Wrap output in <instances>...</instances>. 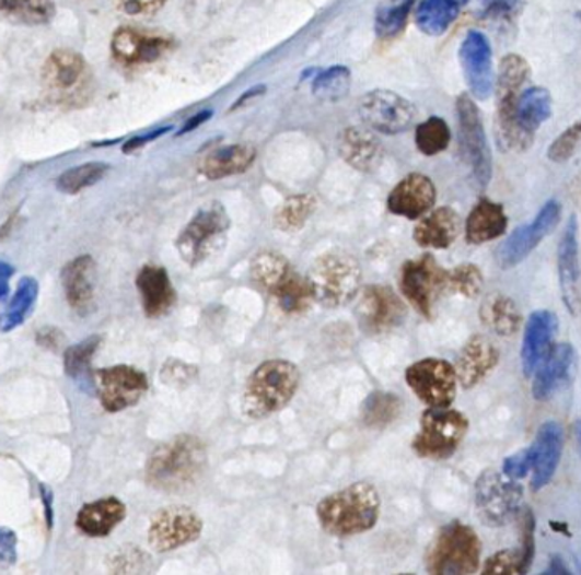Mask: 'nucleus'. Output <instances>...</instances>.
I'll return each mask as SVG.
<instances>
[{
    "mask_svg": "<svg viewBox=\"0 0 581 575\" xmlns=\"http://www.w3.org/2000/svg\"><path fill=\"white\" fill-rule=\"evenodd\" d=\"M380 512V492L369 482H353L316 504L319 527L337 538L356 537L373 530Z\"/></svg>",
    "mask_w": 581,
    "mask_h": 575,
    "instance_id": "nucleus-1",
    "label": "nucleus"
},
{
    "mask_svg": "<svg viewBox=\"0 0 581 575\" xmlns=\"http://www.w3.org/2000/svg\"><path fill=\"white\" fill-rule=\"evenodd\" d=\"M208 467L205 443L193 435H179L162 443L150 455L144 478L156 491L181 492L202 478Z\"/></svg>",
    "mask_w": 581,
    "mask_h": 575,
    "instance_id": "nucleus-2",
    "label": "nucleus"
},
{
    "mask_svg": "<svg viewBox=\"0 0 581 575\" xmlns=\"http://www.w3.org/2000/svg\"><path fill=\"white\" fill-rule=\"evenodd\" d=\"M300 368L289 360H267L245 384L242 411L248 420L272 416L293 401L300 387Z\"/></svg>",
    "mask_w": 581,
    "mask_h": 575,
    "instance_id": "nucleus-3",
    "label": "nucleus"
},
{
    "mask_svg": "<svg viewBox=\"0 0 581 575\" xmlns=\"http://www.w3.org/2000/svg\"><path fill=\"white\" fill-rule=\"evenodd\" d=\"M306 279L312 288L313 300L327 309H337L347 306L359 294L362 284L361 263L349 251H325L313 261Z\"/></svg>",
    "mask_w": 581,
    "mask_h": 575,
    "instance_id": "nucleus-4",
    "label": "nucleus"
},
{
    "mask_svg": "<svg viewBox=\"0 0 581 575\" xmlns=\"http://www.w3.org/2000/svg\"><path fill=\"white\" fill-rule=\"evenodd\" d=\"M230 226L232 221L221 202L213 201L199 208L175 239L181 260L190 269L201 266L202 261L221 250Z\"/></svg>",
    "mask_w": 581,
    "mask_h": 575,
    "instance_id": "nucleus-5",
    "label": "nucleus"
},
{
    "mask_svg": "<svg viewBox=\"0 0 581 575\" xmlns=\"http://www.w3.org/2000/svg\"><path fill=\"white\" fill-rule=\"evenodd\" d=\"M481 541L472 527L452 521L445 525L427 552V572L435 575L475 574L479 567Z\"/></svg>",
    "mask_w": 581,
    "mask_h": 575,
    "instance_id": "nucleus-6",
    "label": "nucleus"
},
{
    "mask_svg": "<svg viewBox=\"0 0 581 575\" xmlns=\"http://www.w3.org/2000/svg\"><path fill=\"white\" fill-rule=\"evenodd\" d=\"M528 77V64L521 55H507L498 73L497 126L500 146L524 152L532 144V134L525 133L516 122L519 92Z\"/></svg>",
    "mask_w": 581,
    "mask_h": 575,
    "instance_id": "nucleus-7",
    "label": "nucleus"
},
{
    "mask_svg": "<svg viewBox=\"0 0 581 575\" xmlns=\"http://www.w3.org/2000/svg\"><path fill=\"white\" fill-rule=\"evenodd\" d=\"M42 82L46 95L63 106H82L92 94L91 69L84 57L73 49H55L46 58Z\"/></svg>",
    "mask_w": 581,
    "mask_h": 575,
    "instance_id": "nucleus-8",
    "label": "nucleus"
},
{
    "mask_svg": "<svg viewBox=\"0 0 581 575\" xmlns=\"http://www.w3.org/2000/svg\"><path fill=\"white\" fill-rule=\"evenodd\" d=\"M469 429V421L460 411L448 408H429L420 420V432L411 442L418 457L445 460L460 448Z\"/></svg>",
    "mask_w": 581,
    "mask_h": 575,
    "instance_id": "nucleus-9",
    "label": "nucleus"
},
{
    "mask_svg": "<svg viewBox=\"0 0 581 575\" xmlns=\"http://www.w3.org/2000/svg\"><path fill=\"white\" fill-rule=\"evenodd\" d=\"M448 270L442 269L432 255H422L403 263L399 291L420 315L430 319L439 297L448 289Z\"/></svg>",
    "mask_w": 581,
    "mask_h": 575,
    "instance_id": "nucleus-10",
    "label": "nucleus"
},
{
    "mask_svg": "<svg viewBox=\"0 0 581 575\" xmlns=\"http://www.w3.org/2000/svg\"><path fill=\"white\" fill-rule=\"evenodd\" d=\"M456 110L461 156L467 167L472 168L476 184L485 189L491 178V153L483 128L481 114L467 94L460 95Z\"/></svg>",
    "mask_w": 581,
    "mask_h": 575,
    "instance_id": "nucleus-11",
    "label": "nucleus"
},
{
    "mask_svg": "<svg viewBox=\"0 0 581 575\" xmlns=\"http://www.w3.org/2000/svg\"><path fill=\"white\" fill-rule=\"evenodd\" d=\"M359 118L377 133H405L417 119V107L392 91H373L362 95L358 104Z\"/></svg>",
    "mask_w": 581,
    "mask_h": 575,
    "instance_id": "nucleus-12",
    "label": "nucleus"
},
{
    "mask_svg": "<svg viewBox=\"0 0 581 575\" xmlns=\"http://www.w3.org/2000/svg\"><path fill=\"white\" fill-rule=\"evenodd\" d=\"M201 516L187 506L174 504L153 515L149 527V543L156 553H167L198 541L202 535Z\"/></svg>",
    "mask_w": 581,
    "mask_h": 575,
    "instance_id": "nucleus-13",
    "label": "nucleus"
},
{
    "mask_svg": "<svg viewBox=\"0 0 581 575\" xmlns=\"http://www.w3.org/2000/svg\"><path fill=\"white\" fill-rule=\"evenodd\" d=\"M405 380L429 408H449L456 399V371L445 360H418L405 372Z\"/></svg>",
    "mask_w": 581,
    "mask_h": 575,
    "instance_id": "nucleus-14",
    "label": "nucleus"
},
{
    "mask_svg": "<svg viewBox=\"0 0 581 575\" xmlns=\"http://www.w3.org/2000/svg\"><path fill=\"white\" fill-rule=\"evenodd\" d=\"M476 509L483 521L491 527H502L519 512L522 501V488L493 470L479 476L475 488Z\"/></svg>",
    "mask_w": 581,
    "mask_h": 575,
    "instance_id": "nucleus-15",
    "label": "nucleus"
},
{
    "mask_svg": "<svg viewBox=\"0 0 581 575\" xmlns=\"http://www.w3.org/2000/svg\"><path fill=\"white\" fill-rule=\"evenodd\" d=\"M174 48V39L164 33L119 27L111 39V55L126 69L155 63Z\"/></svg>",
    "mask_w": 581,
    "mask_h": 575,
    "instance_id": "nucleus-16",
    "label": "nucleus"
},
{
    "mask_svg": "<svg viewBox=\"0 0 581 575\" xmlns=\"http://www.w3.org/2000/svg\"><path fill=\"white\" fill-rule=\"evenodd\" d=\"M100 399L107 413H119L133 408L149 390V379L131 365H115L95 372Z\"/></svg>",
    "mask_w": 581,
    "mask_h": 575,
    "instance_id": "nucleus-17",
    "label": "nucleus"
},
{
    "mask_svg": "<svg viewBox=\"0 0 581 575\" xmlns=\"http://www.w3.org/2000/svg\"><path fill=\"white\" fill-rule=\"evenodd\" d=\"M359 326L369 335H383L395 330L407 318V306L396 292L386 285L364 288L356 307Z\"/></svg>",
    "mask_w": 581,
    "mask_h": 575,
    "instance_id": "nucleus-18",
    "label": "nucleus"
},
{
    "mask_svg": "<svg viewBox=\"0 0 581 575\" xmlns=\"http://www.w3.org/2000/svg\"><path fill=\"white\" fill-rule=\"evenodd\" d=\"M559 218H561L559 202L555 199L547 201L536 220L515 230L507 238V242L498 248L497 260L500 267L510 269V267H515L516 263L525 260L532 251L536 250L539 243L558 226Z\"/></svg>",
    "mask_w": 581,
    "mask_h": 575,
    "instance_id": "nucleus-19",
    "label": "nucleus"
},
{
    "mask_svg": "<svg viewBox=\"0 0 581 575\" xmlns=\"http://www.w3.org/2000/svg\"><path fill=\"white\" fill-rule=\"evenodd\" d=\"M460 60L472 94L478 101H487L493 92V63L487 36L479 31H469L461 45Z\"/></svg>",
    "mask_w": 581,
    "mask_h": 575,
    "instance_id": "nucleus-20",
    "label": "nucleus"
},
{
    "mask_svg": "<svg viewBox=\"0 0 581 575\" xmlns=\"http://www.w3.org/2000/svg\"><path fill=\"white\" fill-rule=\"evenodd\" d=\"M558 272L565 306L571 315H578L581 309V263L577 216L570 218V223L559 242Z\"/></svg>",
    "mask_w": 581,
    "mask_h": 575,
    "instance_id": "nucleus-21",
    "label": "nucleus"
},
{
    "mask_svg": "<svg viewBox=\"0 0 581 575\" xmlns=\"http://www.w3.org/2000/svg\"><path fill=\"white\" fill-rule=\"evenodd\" d=\"M438 190L427 175L410 174L396 184L395 189L387 196V211L395 216L418 220L435 204Z\"/></svg>",
    "mask_w": 581,
    "mask_h": 575,
    "instance_id": "nucleus-22",
    "label": "nucleus"
},
{
    "mask_svg": "<svg viewBox=\"0 0 581 575\" xmlns=\"http://www.w3.org/2000/svg\"><path fill=\"white\" fill-rule=\"evenodd\" d=\"M137 289L140 292L141 306H143L147 318H162L169 315L177 303V292L164 267H141L137 275Z\"/></svg>",
    "mask_w": 581,
    "mask_h": 575,
    "instance_id": "nucleus-23",
    "label": "nucleus"
},
{
    "mask_svg": "<svg viewBox=\"0 0 581 575\" xmlns=\"http://www.w3.org/2000/svg\"><path fill=\"white\" fill-rule=\"evenodd\" d=\"M498 360H500V352L488 338L476 335L467 341L454 367L463 389L478 386L497 367Z\"/></svg>",
    "mask_w": 581,
    "mask_h": 575,
    "instance_id": "nucleus-24",
    "label": "nucleus"
},
{
    "mask_svg": "<svg viewBox=\"0 0 581 575\" xmlns=\"http://www.w3.org/2000/svg\"><path fill=\"white\" fill-rule=\"evenodd\" d=\"M61 284L70 307L79 315H88L94 306L95 261L91 255L73 258L61 270Z\"/></svg>",
    "mask_w": 581,
    "mask_h": 575,
    "instance_id": "nucleus-25",
    "label": "nucleus"
},
{
    "mask_svg": "<svg viewBox=\"0 0 581 575\" xmlns=\"http://www.w3.org/2000/svg\"><path fill=\"white\" fill-rule=\"evenodd\" d=\"M338 153L344 162L349 163L356 171L371 174L380 167L383 162V144L374 134L365 129L350 128L344 129L338 137Z\"/></svg>",
    "mask_w": 581,
    "mask_h": 575,
    "instance_id": "nucleus-26",
    "label": "nucleus"
},
{
    "mask_svg": "<svg viewBox=\"0 0 581 575\" xmlns=\"http://www.w3.org/2000/svg\"><path fill=\"white\" fill-rule=\"evenodd\" d=\"M558 331V316L553 310L541 309L532 313L525 326L522 343V368L525 377H531L541 360L546 355L553 337Z\"/></svg>",
    "mask_w": 581,
    "mask_h": 575,
    "instance_id": "nucleus-27",
    "label": "nucleus"
},
{
    "mask_svg": "<svg viewBox=\"0 0 581 575\" xmlns=\"http://www.w3.org/2000/svg\"><path fill=\"white\" fill-rule=\"evenodd\" d=\"M577 360L570 343H559L543 356V365L537 371L532 394L537 401H547L570 375Z\"/></svg>",
    "mask_w": 581,
    "mask_h": 575,
    "instance_id": "nucleus-28",
    "label": "nucleus"
},
{
    "mask_svg": "<svg viewBox=\"0 0 581 575\" xmlns=\"http://www.w3.org/2000/svg\"><path fill=\"white\" fill-rule=\"evenodd\" d=\"M461 232V218L452 208H439L427 214L415 226L414 239L422 248L445 250L456 242Z\"/></svg>",
    "mask_w": 581,
    "mask_h": 575,
    "instance_id": "nucleus-29",
    "label": "nucleus"
},
{
    "mask_svg": "<svg viewBox=\"0 0 581 575\" xmlns=\"http://www.w3.org/2000/svg\"><path fill=\"white\" fill-rule=\"evenodd\" d=\"M255 148L247 143L226 144L208 153L199 165V172L208 180H221L244 174L254 165Z\"/></svg>",
    "mask_w": 581,
    "mask_h": 575,
    "instance_id": "nucleus-30",
    "label": "nucleus"
},
{
    "mask_svg": "<svg viewBox=\"0 0 581 575\" xmlns=\"http://www.w3.org/2000/svg\"><path fill=\"white\" fill-rule=\"evenodd\" d=\"M562 433L561 424L556 421H547L541 426L537 433L534 448H536V463H534V478H532V489L539 491L544 485L549 484L556 469H558L559 457L562 451Z\"/></svg>",
    "mask_w": 581,
    "mask_h": 575,
    "instance_id": "nucleus-31",
    "label": "nucleus"
},
{
    "mask_svg": "<svg viewBox=\"0 0 581 575\" xmlns=\"http://www.w3.org/2000/svg\"><path fill=\"white\" fill-rule=\"evenodd\" d=\"M125 518L126 504L118 497H104L85 504L77 515L75 525L88 537L103 538L125 521Z\"/></svg>",
    "mask_w": 581,
    "mask_h": 575,
    "instance_id": "nucleus-32",
    "label": "nucleus"
},
{
    "mask_svg": "<svg viewBox=\"0 0 581 575\" xmlns=\"http://www.w3.org/2000/svg\"><path fill=\"white\" fill-rule=\"evenodd\" d=\"M507 224L509 220H507L503 206L490 199H481L473 208L472 214L467 216L466 239L472 245H481V243L500 238L506 233Z\"/></svg>",
    "mask_w": 581,
    "mask_h": 575,
    "instance_id": "nucleus-33",
    "label": "nucleus"
},
{
    "mask_svg": "<svg viewBox=\"0 0 581 575\" xmlns=\"http://www.w3.org/2000/svg\"><path fill=\"white\" fill-rule=\"evenodd\" d=\"M467 0H422L415 11L418 30L429 36L444 35Z\"/></svg>",
    "mask_w": 581,
    "mask_h": 575,
    "instance_id": "nucleus-34",
    "label": "nucleus"
},
{
    "mask_svg": "<svg viewBox=\"0 0 581 575\" xmlns=\"http://www.w3.org/2000/svg\"><path fill=\"white\" fill-rule=\"evenodd\" d=\"M551 94L543 87H532L519 97L516 103V122L525 133H536L543 122L551 118Z\"/></svg>",
    "mask_w": 581,
    "mask_h": 575,
    "instance_id": "nucleus-35",
    "label": "nucleus"
},
{
    "mask_svg": "<svg viewBox=\"0 0 581 575\" xmlns=\"http://www.w3.org/2000/svg\"><path fill=\"white\" fill-rule=\"evenodd\" d=\"M39 285L33 277L21 279L11 303L0 313V331L9 333L18 326L23 325L24 319L31 315V310L38 301Z\"/></svg>",
    "mask_w": 581,
    "mask_h": 575,
    "instance_id": "nucleus-36",
    "label": "nucleus"
},
{
    "mask_svg": "<svg viewBox=\"0 0 581 575\" xmlns=\"http://www.w3.org/2000/svg\"><path fill=\"white\" fill-rule=\"evenodd\" d=\"M270 294L278 301L279 307L284 310L286 315H301L312 306L313 292L306 277L300 273L291 272L279 282Z\"/></svg>",
    "mask_w": 581,
    "mask_h": 575,
    "instance_id": "nucleus-37",
    "label": "nucleus"
},
{
    "mask_svg": "<svg viewBox=\"0 0 581 575\" xmlns=\"http://www.w3.org/2000/svg\"><path fill=\"white\" fill-rule=\"evenodd\" d=\"M402 411L403 401L396 394L374 390L362 402L361 420L368 429L383 430L398 420Z\"/></svg>",
    "mask_w": 581,
    "mask_h": 575,
    "instance_id": "nucleus-38",
    "label": "nucleus"
},
{
    "mask_svg": "<svg viewBox=\"0 0 581 575\" xmlns=\"http://www.w3.org/2000/svg\"><path fill=\"white\" fill-rule=\"evenodd\" d=\"M57 12L55 0H0V14L12 23L43 26Z\"/></svg>",
    "mask_w": 581,
    "mask_h": 575,
    "instance_id": "nucleus-39",
    "label": "nucleus"
},
{
    "mask_svg": "<svg viewBox=\"0 0 581 575\" xmlns=\"http://www.w3.org/2000/svg\"><path fill=\"white\" fill-rule=\"evenodd\" d=\"M316 208H318V199L313 193H298V196L289 197L274 214V226L278 227L279 232H300L315 214Z\"/></svg>",
    "mask_w": 581,
    "mask_h": 575,
    "instance_id": "nucleus-40",
    "label": "nucleus"
},
{
    "mask_svg": "<svg viewBox=\"0 0 581 575\" xmlns=\"http://www.w3.org/2000/svg\"><path fill=\"white\" fill-rule=\"evenodd\" d=\"M415 0H384L376 11L374 30L381 39H392L402 35L408 17L414 11Z\"/></svg>",
    "mask_w": 581,
    "mask_h": 575,
    "instance_id": "nucleus-41",
    "label": "nucleus"
},
{
    "mask_svg": "<svg viewBox=\"0 0 581 575\" xmlns=\"http://www.w3.org/2000/svg\"><path fill=\"white\" fill-rule=\"evenodd\" d=\"M291 270V263L278 251H260L251 261L252 279L269 294Z\"/></svg>",
    "mask_w": 581,
    "mask_h": 575,
    "instance_id": "nucleus-42",
    "label": "nucleus"
},
{
    "mask_svg": "<svg viewBox=\"0 0 581 575\" xmlns=\"http://www.w3.org/2000/svg\"><path fill=\"white\" fill-rule=\"evenodd\" d=\"M483 319L490 325L498 335L512 337L519 330L521 315L516 310L515 303L507 295H493L485 303L481 309Z\"/></svg>",
    "mask_w": 581,
    "mask_h": 575,
    "instance_id": "nucleus-43",
    "label": "nucleus"
},
{
    "mask_svg": "<svg viewBox=\"0 0 581 575\" xmlns=\"http://www.w3.org/2000/svg\"><path fill=\"white\" fill-rule=\"evenodd\" d=\"M352 77L347 67H330L327 70H319L313 79L312 92L315 97L323 101H340L350 92Z\"/></svg>",
    "mask_w": 581,
    "mask_h": 575,
    "instance_id": "nucleus-44",
    "label": "nucleus"
},
{
    "mask_svg": "<svg viewBox=\"0 0 581 575\" xmlns=\"http://www.w3.org/2000/svg\"><path fill=\"white\" fill-rule=\"evenodd\" d=\"M449 143H451V129L442 118L433 116L415 129V144H417L418 152L426 156L439 155L444 152Z\"/></svg>",
    "mask_w": 581,
    "mask_h": 575,
    "instance_id": "nucleus-45",
    "label": "nucleus"
},
{
    "mask_svg": "<svg viewBox=\"0 0 581 575\" xmlns=\"http://www.w3.org/2000/svg\"><path fill=\"white\" fill-rule=\"evenodd\" d=\"M107 171H109V165H106V163H85V165H80V167L65 172V174L58 178V190H61V192L65 193L80 192V190L88 189V187L100 183L101 178L107 174Z\"/></svg>",
    "mask_w": 581,
    "mask_h": 575,
    "instance_id": "nucleus-46",
    "label": "nucleus"
},
{
    "mask_svg": "<svg viewBox=\"0 0 581 575\" xmlns=\"http://www.w3.org/2000/svg\"><path fill=\"white\" fill-rule=\"evenodd\" d=\"M101 341H103V338L97 337V335H92V337L85 338L84 341H80V343L70 347L65 352L63 359L67 375H70L73 379L82 377L89 371V367H91L92 356L100 349Z\"/></svg>",
    "mask_w": 581,
    "mask_h": 575,
    "instance_id": "nucleus-47",
    "label": "nucleus"
},
{
    "mask_svg": "<svg viewBox=\"0 0 581 575\" xmlns=\"http://www.w3.org/2000/svg\"><path fill=\"white\" fill-rule=\"evenodd\" d=\"M448 288H451L457 294L464 295V297L473 300L483 289L481 272L473 263H463V266L456 267L452 272H449Z\"/></svg>",
    "mask_w": 581,
    "mask_h": 575,
    "instance_id": "nucleus-48",
    "label": "nucleus"
},
{
    "mask_svg": "<svg viewBox=\"0 0 581 575\" xmlns=\"http://www.w3.org/2000/svg\"><path fill=\"white\" fill-rule=\"evenodd\" d=\"M198 379V368L179 359H169L160 371V380L177 390L187 389Z\"/></svg>",
    "mask_w": 581,
    "mask_h": 575,
    "instance_id": "nucleus-49",
    "label": "nucleus"
},
{
    "mask_svg": "<svg viewBox=\"0 0 581 575\" xmlns=\"http://www.w3.org/2000/svg\"><path fill=\"white\" fill-rule=\"evenodd\" d=\"M527 565L524 564V556H522L521 549L503 550V552L495 553L485 562L483 574L485 575H513L525 574Z\"/></svg>",
    "mask_w": 581,
    "mask_h": 575,
    "instance_id": "nucleus-50",
    "label": "nucleus"
},
{
    "mask_svg": "<svg viewBox=\"0 0 581 575\" xmlns=\"http://www.w3.org/2000/svg\"><path fill=\"white\" fill-rule=\"evenodd\" d=\"M581 146V121L574 122L573 126L565 131L558 140L553 141L551 146L547 150V156L551 162L562 163L574 155L578 148Z\"/></svg>",
    "mask_w": 581,
    "mask_h": 575,
    "instance_id": "nucleus-51",
    "label": "nucleus"
},
{
    "mask_svg": "<svg viewBox=\"0 0 581 575\" xmlns=\"http://www.w3.org/2000/svg\"><path fill=\"white\" fill-rule=\"evenodd\" d=\"M167 0H115V8L126 17H150L164 9Z\"/></svg>",
    "mask_w": 581,
    "mask_h": 575,
    "instance_id": "nucleus-52",
    "label": "nucleus"
},
{
    "mask_svg": "<svg viewBox=\"0 0 581 575\" xmlns=\"http://www.w3.org/2000/svg\"><path fill=\"white\" fill-rule=\"evenodd\" d=\"M534 463H536V448L532 443L531 447L507 458L503 462V473L515 481V479L525 478L528 470L534 469Z\"/></svg>",
    "mask_w": 581,
    "mask_h": 575,
    "instance_id": "nucleus-53",
    "label": "nucleus"
},
{
    "mask_svg": "<svg viewBox=\"0 0 581 575\" xmlns=\"http://www.w3.org/2000/svg\"><path fill=\"white\" fill-rule=\"evenodd\" d=\"M519 0H483V15L490 20H509L516 11Z\"/></svg>",
    "mask_w": 581,
    "mask_h": 575,
    "instance_id": "nucleus-54",
    "label": "nucleus"
},
{
    "mask_svg": "<svg viewBox=\"0 0 581 575\" xmlns=\"http://www.w3.org/2000/svg\"><path fill=\"white\" fill-rule=\"evenodd\" d=\"M18 555V538L12 530L0 528V562L5 565L14 564Z\"/></svg>",
    "mask_w": 581,
    "mask_h": 575,
    "instance_id": "nucleus-55",
    "label": "nucleus"
},
{
    "mask_svg": "<svg viewBox=\"0 0 581 575\" xmlns=\"http://www.w3.org/2000/svg\"><path fill=\"white\" fill-rule=\"evenodd\" d=\"M211 118H213V110L211 109H205L201 110V113L194 114V116H190V118L184 122L183 128L177 131V137H183V134L190 133V131L198 129L199 126L205 125V122H208Z\"/></svg>",
    "mask_w": 581,
    "mask_h": 575,
    "instance_id": "nucleus-56",
    "label": "nucleus"
},
{
    "mask_svg": "<svg viewBox=\"0 0 581 575\" xmlns=\"http://www.w3.org/2000/svg\"><path fill=\"white\" fill-rule=\"evenodd\" d=\"M172 126H164V128L156 129L153 133L147 134V137L133 138L125 144V152H133L138 148L143 146V144L150 143V141L156 140V138L164 137L171 131Z\"/></svg>",
    "mask_w": 581,
    "mask_h": 575,
    "instance_id": "nucleus-57",
    "label": "nucleus"
},
{
    "mask_svg": "<svg viewBox=\"0 0 581 575\" xmlns=\"http://www.w3.org/2000/svg\"><path fill=\"white\" fill-rule=\"evenodd\" d=\"M38 343L42 344L43 349L55 350L58 349V344L61 341V333L57 328H45V330L39 331Z\"/></svg>",
    "mask_w": 581,
    "mask_h": 575,
    "instance_id": "nucleus-58",
    "label": "nucleus"
},
{
    "mask_svg": "<svg viewBox=\"0 0 581 575\" xmlns=\"http://www.w3.org/2000/svg\"><path fill=\"white\" fill-rule=\"evenodd\" d=\"M39 494H42V501L45 504L46 527L51 530L54 528V492L46 485L39 484Z\"/></svg>",
    "mask_w": 581,
    "mask_h": 575,
    "instance_id": "nucleus-59",
    "label": "nucleus"
},
{
    "mask_svg": "<svg viewBox=\"0 0 581 575\" xmlns=\"http://www.w3.org/2000/svg\"><path fill=\"white\" fill-rule=\"evenodd\" d=\"M266 85H255V87L248 89V91L245 92L244 95H240L239 101H236V103L233 104L232 107H230V110L239 109V107L244 106V104L248 103V101H252V98L258 97V95L266 94Z\"/></svg>",
    "mask_w": 581,
    "mask_h": 575,
    "instance_id": "nucleus-60",
    "label": "nucleus"
},
{
    "mask_svg": "<svg viewBox=\"0 0 581 575\" xmlns=\"http://www.w3.org/2000/svg\"><path fill=\"white\" fill-rule=\"evenodd\" d=\"M544 574H570V571H568L567 565H565V562L559 556H555L551 564H549V568L544 571Z\"/></svg>",
    "mask_w": 581,
    "mask_h": 575,
    "instance_id": "nucleus-61",
    "label": "nucleus"
},
{
    "mask_svg": "<svg viewBox=\"0 0 581 575\" xmlns=\"http://www.w3.org/2000/svg\"><path fill=\"white\" fill-rule=\"evenodd\" d=\"M14 275V267L9 266L5 261H0V279H11Z\"/></svg>",
    "mask_w": 581,
    "mask_h": 575,
    "instance_id": "nucleus-62",
    "label": "nucleus"
},
{
    "mask_svg": "<svg viewBox=\"0 0 581 575\" xmlns=\"http://www.w3.org/2000/svg\"><path fill=\"white\" fill-rule=\"evenodd\" d=\"M574 439H577L578 450L581 454V420L573 424Z\"/></svg>",
    "mask_w": 581,
    "mask_h": 575,
    "instance_id": "nucleus-63",
    "label": "nucleus"
},
{
    "mask_svg": "<svg viewBox=\"0 0 581 575\" xmlns=\"http://www.w3.org/2000/svg\"><path fill=\"white\" fill-rule=\"evenodd\" d=\"M9 292L8 279H0V297H4Z\"/></svg>",
    "mask_w": 581,
    "mask_h": 575,
    "instance_id": "nucleus-64",
    "label": "nucleus"
}]
</instances>
